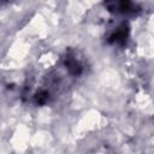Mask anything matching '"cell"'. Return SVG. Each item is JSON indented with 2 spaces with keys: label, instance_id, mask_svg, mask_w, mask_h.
I'll return each mask as SVG.
<instances>
[{
  "label": "cell",
  "instance_id": "1",
  "mask_svg": "<svg viewBox=\"0 0 154 154\" xmlns=\"http://www.w3.org/2000/svg\"><path fill=\"white\" fill-rule=\"evenodd\" d=\"M107 6L109 7V11H114L117 13H122V14H128V13H135L137 10V6L132 2H125V1H119V2H109L107 4Z\"/></svg>",
  "mask_w": 154,
  "mask_h": 154
},
{
  "label": "cell",
  "instance_id": "2",
  "mask_svg": "<svg viewBox=\"0 0 154 154\" xmlns=\"http://www.w3.org/2000/svg\"><path fill=\"white\" fill-rule=\"evenodd\" d=\"M128 37V30L125 28V25L123 24L122 26L117 28L109 36V41L112 43H123Z\"/></svg>",
  "mask_w": 154,
  "mask_h": 154
}]
</instances>
